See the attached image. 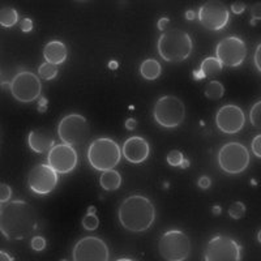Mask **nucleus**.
Returning a JSON list of instances; mask_svg holds the SVG:
<instances>
[{"instance_id":"nucleus-9","label":"nucleus","mask_w":261,"mask_h":261,"mask_svg":"<svg viewBox=\"0 0 261 261\" xmlns=\"http://www.w3.org/2000/svg\"><path fill=\"white\" fill-rule=\"evenodd\" d=\"M12 97L21 103H30L41 97L42 83L34 72L21 71L13 77L9 85Z\"/></svg>"},{"instance_id":"nucleus-33","label":"nucleus","mask_w":261,"mask_h":261,"mask_svg":"<svg viewBox=\"0 0 261 261\" xmlns=\"http://www.w3.org/2000/svg\"><path fill=\"white\" fill-rule=\"evenodd\" d=\"M253 63H255V67L258 72L261 73V42L257 45L255 50V55H253Z\"/></svg>"},{"instance_id":"nucleus-12","label":"nucleus","mask_w":261,"mask_h":261,"mask_svg":"<svg viewBox=\"0 0 261 261\" xmlns=\"http://www.w3.org/2000/svg\"><path fill=\"white\" fill-rule=\"evenodd\" d=\"M72 258L74 261H107L110 260V251L101 238L85 237L74 244Z\"/></svg>"},{"instance_id":"nucleus-15","label":"nucleus","mask_w":261,"mask_h":261,"mask_svg":"<svg viewBox=\"0 0 261 261\" xmlns=\"http://www.w3.org/2000/svg\"><path fill=\"white\" fill-rule=\"evenodd\" d=\"M77 151L67 144H58L48 151L47 165L58 174H69L77 166Z\"/></svg>"},{"instance_id":"nucleus-11","label":"nucleus","mask_w":261,"mask_h":261,"mask_svg":"<svg viewBox=\"0 0 261 261\" xmlns=\"http://www.w3.org/2000/svg\"><path fill=\"white\" fill-rule=\"evenodd\" d=\"M247 57L246 42L238 36H228L218 42L216 47V58L223 67L237 68Z\"/></svg>"},{"instance_id":"nucleus-8","label":"nucleus","mask_w":261,"mask_h":261,"mask_svg":"<svg viewBox=\"0 0 261 261\" xmlns=\"http://www.w3.org/2000/svg\"><path fill=\"white\" fill-rule=\"evenodd\" d=\"M158 253L163 260L184 261L191 253V239L180 230H169L158 241Z\"/></svg>"},{"instance_id":"nucleus-19","label":"nucleus","mask_w":261,"mask_h":261,"mask_svg":"<svg viewBox=\"0 0 261 261\" xmlns=\"http://www.w3.org/2000/svg\"><path fill=\"white\" fill-rule=\"evenodd\" d=\"M68 50L62 41H50L43 48V58L47 63L59 65L67 60Z\"/></svg>"},{"instance_id":"nucleus-10","label":"nucleus","mask_w":261,"mask_h":261,"mask_svg":"<svg viewBox=\"0 0 261 261\" xmlns=\"http://www.w3.org/2000/svg\"><path fill=\"white\" fill-rule=\"evenodd\" d=\"M241 258V244L227 235H216L205 248V261H239Z\"/></svg>"},{"instance_id":"nucleus-6","label":"nucleus","mask_w":261,"mask_h":261,"mask_svg":"<svg viewBox=\"0 0 261 261\" xmlns=\"http://www.w3.org/2000/svg\"><path fill=\"white\" fill-rule=\"evenodd\" d=\"M251 162V155L246 145L238 141H230L221 146L218 151V165L228 175H238L246 171Z\"/></svg>"},{"instance_id":"nucleus-2","label":"nucleus","mask_w":261,"mask_h":261,"mask_svg":"<svg viewBox=\"0 0 261 261\" xmlns=\"http://www.w3.org/2000/svg\"><path fill=\"white\" fill-rule=\"evenodd\" d=\"M118 218L128 231L144 232L155 221L154 204L144 195H130L119 206Z\"/></svg>"},{"instance_id":"nucleus-42","label":"nucleus","mask_w":261,"mask_h":261,"mask_svg":"<svg viewBox=\"0 0 261 261\" xmlns=\"http://www.w3.org/2000/svg\"><path fill=\"white\" fill-rule=\"evenodd\" d=\"M257 241H258V243H261V230L258 231V234H257Z\"/></svg>"},{"instance_id":"nucleus-43","label":"nucleus","mask_w":261,"mask_h":261,"mask_svg":"<svg viewBox=\"0 0 261 261\" xmlns=\"http://www.w3.org/2000/svg\"><path fill=\"white\" fill-rule=\"evenodd\" d=\"M2 208H3V206H2V202H0V209H2Z\"/></svg>"},{"instance_id":"nucleus-5","label":"nucleus","mask_w":261,"mask_h":261,"mask_svg":"<svg viewBox=\"0 0 261 261\" xmlns=\"http://www.w3.org/2000/svg\"><path fill=\"white\" fill-rule=\"evenodd\" d=\"M153 118L163 128L179 127L186 119V105L175 95H163L154 103Z\"/></svg>"},{"instance_id":"nucleus-26","label":"nucleus","mask_w":261,"mask_h":261,"mask_svg":"<svg viewBox=\"0 0 261 261\" xmlns=\"http://www.w3.org/2000/svg\"><path fill=\"white\" fill-rule=\"evenodd\" d=\"M249 122L256 129L261 130V101L256 102L249 110Z\"/></svg>"},{"instance_id":"nucleus-39","label":"nucleus","mask_w":261,"mask_h":261,"mask_svg":"<svg viewBox=\"0 0 261 261\" xmlns=\"http://www.w3.org/2000/svg\"><path fill=\"white\" fill-rule=\"evenodd\" d=\"M169 24H170L169 18L163 17V18H161L160 22H158V28H160L161 30H163V29H166V25H169Z\"/></svg>"},{"instance_id":"nucleus-18","label":"nucleus","mask_w":261,"mask_h":261,"mask_svg":"<svg viewBox=\"0 0 261 261\" xmlns=\"http://www.w3.org/2000/svg\"><path fill=\"white\" fill-rule=\"evenodd\" d=\"M28 145L34 153H46L55 145L54 134L47 128H36L29 132Z\"/></svg>"},{"instance_id":"nucleus-25","label":"nucleus","mask_w":261,"mask_h":261,"mask_svg":"<svg viewBox=\"0 0 261 261\" xmlns=\"http://www.w3.org/2000/svg\"><path fill=\"white\" fill-rule=\"evenodd\" d=\"M58 72H59V69H58V65H54V64H51V63L45 62L43 64L39 65L38 76L41 79H43V80L50 81V80H53V79L57 77Z\"/></svg>"},{"instance_id":"nucleus-1","label":"nucleus","mask_w":261,"mask_h":261,"mask_svg":"<svg viewBox=\"0 0 261 261\" xmlns=\"http://www.w3.org/2000/svg\"><path fill=\"white\" fill-rule=\"evenodd\" d=\"M39 225L37 209L24 200H13L0 209V232L8 241H24Z\"/></svg>"},{"instance_id":"nucleus-36","label":"nucleus","mask_w":261,"mask_h":261,"mask_svg":"<svg viewBox=\"0 0 261 261\" xmlns=\"http://www.w3.org/2000/svg\"><path fill=\"white\" fill-rule=\"evenodd\" d=\"M33 29V21L30 18H24L21 22V30L22 32H30Z\"/></svg>"},{"instance_id":"nucleus-30","label":"nucleus","mask_w":261,"mask_h":261,"mask_svg":"<svg viewBox=\"0 0 261 261\" xmlns=\"http://www.w3.org/2000/svg\"><path fill=\"white\" fill-rule=\"evenodd\" d=\"M11 196H12V188L9 187L8 184L0 183V202L2 204H6L11 200Z\"/></svg>"},{"instance_id":"nucleus-29","label":"nucleus","mask_w":261,"mask_h":261,"mask_svg":"<svg viewBox=\"0 0 261 261\" xmlns=\"http://www.w3.org/2000/svg\"><path fill=\"white\" fill-rule=\"evenodd\" d=\"M184 162V155L181 154V151L179 150H171L167 154V163L170 166H181Z\"/></svg>"},{"instance_id":"nucleus-24","label":"nucleus","mask_w":261,"mask_h":261,"mask_svg":"<svg viewBox=\"0 0 261 261\" xmlns=\"http://www.w3.org/2000/svg\"><path fill=\"white\" fill-rule=\"evenodd\" d=\"M204 94L208 99H221L225 94V86L221 81L211 80L205 86Z\"/></svg>"},{"instance_id":"nucleus-41","label":"nucleus","mask_w":261,"mask_h":261,"mask_svg":"<svg viewBox=\"0 0 261 261\" xmlns=\"http://www.w3.org/2000/svg\"><path fill=\"white\" fill-rule=\"evenodd\" d=\"M187 18H188V20H192V18H195V12H193V11H188Z\"/></svg>"},{"instance_id":"nucleus-38","label":"nucleus","mask_w":261,"mask_h":261,"mask_svg":"<svg viewBox=\"0 0 261 261\" xmlns=\"http://www.w3.org/2000/svg\"><path fill=\"white\" fill-rule=\"evenodd\" d=\"M136 125H137V122L135 120V119H128L127 122H125V128H127L128 130L135 129V128H136Z\"/></svg>"},{"instance_id":"nucleus-40","label":"nucleus","mask_w":261,"mask_h":261,"mask_svg":"<svg viewBox=\"0 0 261 261\" xmlns=\"http://www.w3.org/2000/svg\"><path fill=\"white\" fill-rule=\"evenodd\" d=\"M0 260L2 261H13V257L12 256H9L7 252H4V251H0Z\"/></svg>"},{"instance_id":"nucleus-3","label":"nucleus","mask_w":261,"mask_h":261,"mask_svg":"<svg viewBox=\"0 0 261 261\" xmlns=\"http://www.w3.org/2000/svg\"><path fill=\"white\" fill-rule=\"evenodd\" d=\"M157 48L163 60L169 63H180L191 57L193 41L186 30L172 28L161 34Z\"/></svg>"},{"instance_id":"nucleus-14","label":"nucleus","mask_w":261,"mask_h":261,"mask_svg":"<svg viewBox=\"0 0 261 261\" xmlns=\"http://www.w3.org/2000/svg\"><path fill=\"white\" fill-rule=\"evenodd\" d=\"M199 21L200 24L208 30H221L228 24L230 20V12L227 7L222 2L218 0H211L205 2L199 9Z\"/></svg>"},{"instance_id":"nucleus-13","label":"nucleus","mask_w":261,"mask_h":261,"mask_svg":"<svg viewBox=\"0 0 261 261\" xmlns=\"http://www.w3.org/2000/svg\"><path fill=\"white\" fill-rule=\"evenodd\" d=\"M59 183V174L47 163L36 165L28 174V186L36 195H50Z\"/></svg>"},{"instance_id":"nucleus-7","label":"nucleus","mask_w":261,"mask_h":261,"mask_svg":"<svg viewBox=\"0 0 261 261\" xmlns=\"http://www.w3.org/2000/svg\"><path fill=\"white\" fill-rule=\"evenodd\" d=\"M58 136L63 144L81 146L90 136V125L85 116L80 114H68L58 124Z\"/></svg>"},{"instance_id":"nucleus-35","label":"nucleus","mask_w":261,"mask_h":261,"mask_svg":"<svg viewBox=\"0 0 261 261\" xmlns=\"http://www.w3.org/2000/svg\"><path fill=\"white\" fill-rule=\"evenodd\" d=\"M246 9V4L243 2H235L231 6V11L235 13V15H242Z\"/></svg>"},{"instance_id":"nucleus-23","label":"nucleus","mask_w":261,"mask_h":261,"mask_svg":"<svg viewBox=\"0 0 261 261\" xmlns=\"http://www.w3.org/2000/svg\"><path fill=\"white\" fill-rule=\"evenodd\" d=\"M18 12L12 7H3L0 9V27L12 28L17 24Z\"/></svg>"},{"instance_id":"nucleus-34","label":"nucleus","mask_w":261,"mask_h":261,"mask_svg":"<svg viewBox=\"0 0 261 261\" xmlns=\"http://www.w3.org/2000/svg\"><path fill=\"white\" fill-rule=\"evenodd\" d=\"M251 16H252V22L253 21L261 20V3H255L251 8Z\"/></svg>"},{"instance_id":"nucleus-21","label":"nucleus","mask_w":261,"mask_h":261,"mask_svg":"<svg viewBox=\"0 0 261 261\" xmlns=\"http://www.w3.org/2000/svg\"><path fill=\"white\" fill-rule=\"evenodd\" d=\"M99 184L105 191H116L120 186H122V175L120 172L116 171V170H107L101 174V178H99Z\"/></svg>"},{"instance_id":"nucleus-28","label":"nucleus","mask_w":261,"mask_h":261,"mask_svg":"<svg viewBox=\"0 0 261 261\" xmlns=\"http://www.w3.org/2000/svg\"><path fill=\"white\" fill-rule=\"evenodd\" d=\"M98 226H99V220H98L97 214L88 212V214L83 218V227L88 231H94L98 228Z\"/></svg>"},{"instance_id":"nucleus-17","label":"nucleus","mask_w":261,"mask_h":261,"mask_svg":"<svg viewBox=\"0 0 261 261\" xmlns=\"http://www.w3.org/2000/svg\"><path fill=\"white\" fill-rule=\"evenodd\" d=\"M122 154L130 163H143L148 160L150 154V145L144 137L132 136L123 144Z\"/></svg>"},{"instance_id":"nucleus-37","label":"nucleus","mask_w":261,"mask_h":261,"mask_svg":"<svg viewBox=\"0 0 261 261\" xmlns=\"http://www.w3.org/2000/svg\"><path fill=\"white\" fill-rule=\"evenodd\" d=\"M211 179L208 178V176H201V178L199 179V187L202 188V190H206V188L211 187Z\"/></svg>"},{"instance_id":"nucleus-16","label":"nucleus","mask_w":261,"mask_h":261,"mask_svg":"<svg viewBox=\"0 0 261 261\" xmlns=\"http://www.w3.org/2000/svg\"><path fill=\"white\" fill-rule=\"evenodd\" d=\"M246 124V115L237 105H225L217 111L216 125L226 135H235L241 132Z\"/></svg>"},{"instance_id":"nucleus-4","label":"nucleus","mask_w":261,"mask_h":261,"mask_svg":"<svg viewBox=\"0 0 261 261\" xmlns=\"http://www.w3.org/2000/svg\"><path fill=\"white\" fill-rule=\"evenodd\" d=\"M122 150L116 141L109 137H99L88 148V162L97 171H107L118 166L122 161Z\"/></svg>"},{"instance_id":"nucleus-20","label":"nucleus","mask_w":261,"mask_h":261,"mask_svg":"<svg viewBox=\"0 0 261 261\" xmlns=\"http://www.w3.org/2000/svg\"><path fill=\"white\" fill-rule=\"evenodd\" d=\"M222 68H223V65L221 64L220 60L214 57H209L206 58V59L202 60L199 72H196L195 76L197 80L204 77L206 79L216 77V76H218V74L222 72Z\"/></svg>"},{"instance_id":"nucleus-22","label":"nucleus","mask_w":261,"mask_h":261,"mask_svg":"<svg viewBox=\"0 0 261 261\" xmlns=\"http://www.w3.org/2000/svg\"><path fill=\"white\" fill-rule=\"evenodd\" d=\"M161 73H162V67H161L160 62L155 59H145L140 65V74L145 80H157Z\"/></svg>"},{"instance_id":"nucleus-27","label":"nucleus","mask_w":261,"mask_h":261,"mask_svg":"<svg viewBox=\"0 0 261 261\" xmlns=\"http://www.w3.org/2000/svg\"><path fill=\"white\" fill-rule=\"evenodd\" d=\"M246 205L242 201H235L228 206V214H230V217L234 218V220H241L242 217L246 214Z\"/></svg>"},{"instance_id":"nucleus-31","label":"nucleus","mask_w":261,"mask_h":261,"mask_svg":"<svg viewBox=\"0 0 261 261\" xmlns=\"http://www.w3.org/2000/svg\"><path fill=\"white\" fill-rule=\"evenodd\" d=\"M30 246H32V248L34 249V251H43V249L46 248V246H47V243H46L45 238L36 235V237L32 239V244H30Z\"/></svg>"},{"instance_id":"nucleus-32","label":"nucleus","mask_w":261,"mask_h":261,"mask_svg":"<svg viewBox=\"0 0 261 261\" xmlns=\"http://www.w3.org/2000/svg\"><path fill=\"white\" fill-rule=\"evenodd\" d=\"M251 148H252L253 154L257 158H261V134L253 137L252 143H251Z\"/></svg>"}]
</instances>
